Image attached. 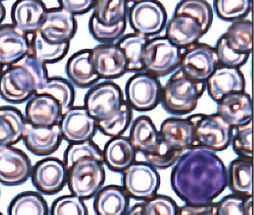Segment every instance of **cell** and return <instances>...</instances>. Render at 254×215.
Returning <instances> with one entry per match:
<instances>
[{"instance_id": "db71d44e", "label": "cell", "mask_w": 254, "mask_h": 215, "mask_svg": "<svg viewBox=\"0 0 254 215\" xmlns=\"http://www.w3.org/2000/svg\"><path fill=\"white\" fill-rule=\"evenodd\" d=\"M0 215H2V214L0 213Z\"/></svg>"}, {"instance_id": "4fadbf2b", "label": "cell", "mask_w": 254, "mask_h": 215, "mask_svg": "<svg viewBox=\"0 0 254 215\" xmlns=\"http://www.w3.org/2000/svg\"><path fill=\"white\" fill-rule=\"evenodd\" d=\"M30 159L20 149L9 146L0 149V182L8 186L21 185L32 173Z\"/></svg>"}, {"instance_id": "484cf974", "label": "cell", "mask_w": 254, "mask_h": 215, "mask_svg": "<svg viewBox=\"0 0 254 215\" xmlns=\"http://www.w3.org/2000/svg\"><path fill=\"white\" fill-rule=\"evenodd\" d=\"M104 163L110 170L123 173L136 161V150L127 137H112L104 149Z\"/></svg>"}, {"instance_id": "d590c367", "label": "cell", "mask_w": 254, "mask_h": 215, "mask_svg": "<svg viewBox=\"0 0 254 215\" xmlns=\"http://www.w3.org/2000/svg\"><path fill=\"white\" fill-rule=\"evenodd\" d=\"M127 10V1L125 0H98L92 16L103 25H114L126 19Z\"/></svg>"}, {"instance_id": "ba28073f", "label": "cell", "mask_w": 254, "mask_h": 215, "mask_svg": "<svg viewBox=\"0 0 254 215\" xmlns=\"http://www.w3.org/2000/svg\"><path fill=\"white\" fill-rule=\"evenodd\" d=\"M123 101V93L119 85L114 82H103L92 88L86 94L84 107L98 122L115 114Z\"/></svg>"}, {"instance_id": "52a82bcc", "label": "cell", "mask_w": 254, "mask_h": 215, "mask_svg": "<svg viewBox=\"0 0 254 215\" xmlns=\"http://www.w3.org/2000/svg\"><path fill=\"white\" fill-rule=\"evenodd\" d=\"M123 173V188L129 197L145 202L157 195L160 176L148 162L135 161Z\"/></svg>"}, {"instance_id": "b9f144b4", "label": "cell", "mask_w": 254, "mask_h": 215, "mask_svg": "<svg viewBox=\"0 0 254 215\" xmlns=\"http://www.w3.org/2000/svg\"><path fill=\"white\" fill-rule=\"evenodd\" d=\"M126 19L114 25L100 23L96 18L91 16L89 22V29L95 40L103 43H110L120 38L126 29Z\"/></svg>"}, {"instance_id": "7a4b0ae2", "label": "cell", "mask_w": 254, "mask_h": 215, "mask_svg": "<svg viewBox=\"0 0 254 215\" xmlns=\"http://www.w3.org/2000/svg\"><path fill=\"white\" fill-rule=\"evenodd\" d=\"M47 64L28 54L0 75V97L8 103L29 101L49 79Z\"/></svg>"}, {"instance_id": "4dcf8cb0", "label": "cell", "mask_w": 254, "mask_h": 215, "mask_svg": "<svg viewBox=\"0 0 254 215\" xmlns=\"http://www.w3.org/2000/svg\"><path fill=\"white\" fill-rule=\"evenodd\" d=\"M69 49V43H52L47 41L39 31L30 37V55L44 64H53L62 61Z\"/></svg>"}, {"instance_id": "5bb4252c", "label": "cell", "mask_w": 254, "mask_h": 215, "mask_svg": "<svg viewBox=\"0 0 254 215\" xmlns=\"http://www.w3.org/2000/svg\"><path fill=\"white\" fill-rule=\"evenodd\" d=\"M39 31L50 43H69L77 31L76 19L61 7L47 10Z\"/></svg>"}, {"instance_id": "7402d4cb", "label": "cell", "mask_w": 254, "mask_h": 215, "mask_svg": "<svg viewBox=\"0 0 254 215\" xmlns=\"http://www.w3.org/2000/svg\"><path fill=\"white\" fill-rule=\"evenodd\" d=\"M47 11L43 1L37 0L16 1L11 11L13 24L28 35H32L39 31Z\"/></svg>"}, {"instance_id": "ffe728a7", "label": "cell", "mask_w": 254, "mask_h": 215, "mask_svg": "<svg viewBox=\"0 0 254 215\" xmlns=\"http://www.w3.org/2000/svg\"><path fill=\"white\" fill-rule=\"evenodd\" d=\"M26 121L35 126L50 127L60 124L62 113L59 103L47 94H38L28 102Z\"/></svg>"}, {"instance_id": "681fc988", "label": "cell", "mask_w": 254, "mask_h": 215, "mask_svg": "<svg viewBox=\"0 0 254 215\" xmlns=\"http://www.w3.org/2000/svg\"><path fill=\"white\" fill-rule=\"evenodd\" d=\"M218 203H211L203 206H186L178 208V215H218Z\"/></svg>"}, {"instance_id": "4316f807", "label": "cell", "mask_w": 254, "mask_h": 215, "mask_svg": "<svg viewBox=\"0 0 254 215\" xmlns=\"http://www.w3.org/2000/svg\"><path fill=\"white\" fill-rule=\"evenodd\" d=\"M130 197L123 187L109 185L99 190L93 208L96 215H125L128 210Z\"/></svg>"}, {"instance_id": "3957f363", "label": "cell", "mask_w": 254, "mask_h": 215, "mask_svg": "<svg viewBox=\"0 0 254 215\" xmlns=\"http://www.w3.org/2000/svg\"><path fill=\"white\" fill-rule=\"evenodd\" d=\"M205 89L206 82L193 80L179 70L162 89L160 102L171 114H187L196 108Z\"/></svg>"}, {"instance_id": "e0dca14e", "label": "cell", "mask_w": 254, "mask_h": 215, "mask_svg": "<svg viewBox=\"0 0 254 215\" xmlns=\"http://www.w3.org/2000/svg\"><path fill=\"white\" fill-rule=\"evenodd\" d=\"M60 124L53 126H35L26 122L23 140L27 149L38 156L52 155L62 143Z\"/></svg>"}, {"instance_id": "60d3db41", "label": "cell", "mask_w": 254, "mask_h": 215, "mask_svg": "<svg viewBox=\"0 0 254 215\" xmlns=\"http://www.w3.org/2000/svg\"><path fill=\"white\" fill-rule=\"evenodd\" d=\"M218 215H253L252 197L231 194L218 203Z\"/></svg>"}, {"instance_id": "8fae6325", "label": "cell", "mask_w": 254, "mask_h": 215, "mask_svg": "<svg viewBox=\"0 0 254 215\" xmlns=\"http://www.w3.org/2000/svg\"><path fill=\"white\" fill-rule=\"evenodd\" d=\"M161 94L160 81L148 73L134 75L126 85L127 103L139 111L155 108L161 100Z\"/></svg>"}, {"instance_id": "f5cc1de1", "label": "cell", "mask_w": 254, "mask_h": 215, "mask_svg": "<svg viewBox=\"0 0 254 215\" xmlns=\"http://www.w3.org/2000/svg\"><path fill=\"white\" fill-rule=\"evenodd\" d=\"M2 71H3V66L0 65V75H1Z\"/></svg>"}, {"instance_id": "f35d334b", "label": "cell", "mask_w": 254, "mask_h": 215, "mask_svg": "<svg viewBox=\"0 0 254 215\" xmlns=\"http://www.w3.org/2000/svg\"><path fill=\"white\" fill-rule=\"evenodd\" d=\"M132 112L127 102L123 101L120 110L109 119L96 122L97 128L105 135L111 137L122 136L131 121Z\"/></svg>"}, {"instance_id": "ab89813d", "label": "cell", "mask_w": 254, "mask_h": 215, "mask_svg": "<svg viewBox=\"0 0 254 215\" xmlns=\"http://www.w3.org/2000/svg\"><path fill=\"white\" fill-rule=\"evenodd\" d=\"M214 7L217 15L226 21L240 20L251 11L252 1L250 0H216Z\"/></svg>"}, {"instance_id": "7dc6e473", "label": "cell", "mask_w": 254, "mask_h": 215, "mask_svg": "<svg viewBox=\"0 0 254 215\" xmlns=\"http://www.w3.org/2000/svg\"><path fill=\"white\" fill-rule=\"evenodd\" d=\"M178 208L173 199L165 195H156L143 203L144 215H178Z\"/></svg>"}, {"instance_id": "e575fe53", "label": "cell", "mask_w": 254, "mask_h": 215, "mask_svg": "<svg viewBox=\"0 0 254 215\" xmlns=\"http://www.w3.org/2000/svg\"><path fill=\"white\" fill-rule=\"evenodd\" d=\"M252 31L251 19H240L233 22L224 36L234 50L250 55L252 50Z\"/></svg>"}, {"instance_id": "d6986e66", "label": "cell", "mask_w": 254, "mask_h": 215, "mask_svg": "<svg viewBox=\"0 0 254 215\" xmlns=\"http://www.w3.org/2000/svg\"><path fill=\"white\" fill-rule=\"evenodd\" d=\"M206 87L211 98L219 102L230 94L245 92V79L239 68L219 66L206 80Z\"/></svg>"}, {"instance_id": "9a60e30c", "label": "cell", "mask_w": 254, "mask_h": 215, "mask_svg": "<svg viewBox=\"0 0 254 215\" xmlns=\"http://www.w3.org/2000/svg\"><path fill=\"white\" fill-rule=\"evenodd\" d=\"M90 50L93 67L100 79H117L127 71L126 57L117 44L102 43Z\"/></svg>"}, {"instance_id": "277c9868", "label": "cell", "mask_w": 254, "mask_h": 215, "mask_svg": "<svg viewBox=\"0 0 254 215\" xmlns=\"http://www.w3.org/2000/svg\"><path fill=\"white\" fill-rule=\"evenodd\" d=\"M194 125V146L212 151L227 149L232 141L233 128L218 113L190 116Z\"/></svg>"}, {"instance_id": "8d00e7d4", "label": "cell", "mask_w": 254, "mask_h": 215, "mask_svg": "<svg viewBox=\"0 0 254 215\" xmlns=\"http://www.w3.org/2000/svg\"><path fill=\"white\" fill-rule=\"evenodd\" d=\"M188 15L200 24L203 34L207 32L213 20V12L210 4L202 0L181 1L177 6L175 16Z\"/></svg>"}, {"instance_id": "cb8c5ba5", "label": "cell", "mask_w": 254, "mask_h": 215, "mask_svg": "<svg viewBox=\"0 0 254 215\" xmlns=\"http://www.w3.org/2000/svg\"><path fill=\"white\" fill-rule=\"evenodd\" d=\"M69 82L77 88H87L100 79L91 61V50L84 49L74 53L66 64Z\"/></svg>"}, {"instance_id": "74e56055", "label": "cell", "mask_w": 254, "mask_h": 215, "mask_svg": "<svg viewBox=\"0 0 254 215\" xmlns=\"http://www.w3.org/2000/svg\"><path fill=\"white\" fill-rule=\"evenodd\" d=\"M87 158L104 163L103 151L91 140L70 143L65 150L64 163L68 171L77 161Z\"/></svg>"}, {"instance_id": "d4e9b609", "label": "cell", "mask_w": 254, "mask_h": 215, "mask_svg": "<svg viewBox=\"0 0 254 215\" xmlns=\"http://www.w3.org/2000/svg\"><path fill=\"white\" fill-rule=\"evenodd\" d=\"M203 35L200 24L188 15L174 16L166 28V38L181 49L194 44Z\"/></svg>"}, {"instance_id": "f6af8a7d", "label": "cell", "mask_w": 254, "mask_h": 215, "mask_svg": "<svg viewBox=\"0 0 254 215\" xmlns=\"http://www.w3.org/2000/svg\"><path fill=\"white\" fill-rule=\"evenodd\" d=\"M219 66L239 68L249 58L248 54L240 53L230 47L224 35L220 37L215 48Z\"/></svg>"}, {"instance_id": "1f68e13d", "label": "cell", "mask_w": 254, "mask_h": 215, "mask_svg": "<svg viewBox=\"0 0 254 215\" xmlns=\"http://www.w3.org/2000/svg\"><path fill=\"white\" fill-rule=\"evenodd\" d=\"M148 40L147 36L135 32L127 34L118 42L117 45L123 51L127 61V70H144L142 55Z\"/></svg>"}, {"instance_id": "5b68a950", "label": "cell", "mask_w": 254, "mask_h": 215, "mask_svg": "<svg viewBox=\"0 0 254 215\" xmlns=\"http://www.w3.org/2000/svg\"><path fill=\"white\" fill-rule=\"evenodd\" d=\"M103 163L87 158L77 161L67 171L68 187L73 195L81 200L94 197L105 183Z\"/></svg>"}, {"instance_id": "2e32d148", "label": "cell", "mask_w": 254, "mask_h": 215, "mask_svg": "<svg viewBox=\"0 0 254 215\" xmlns=\"http://www.w3.org/2000/svg\"><path fill=\"white\" fill-rule=\"evenodd\" d=\"M60 126L62 137L71 143L91 140L97 128L85 108L74 106L62 116Z\"/></svg>"}, {"instance_id": "ee69618b", "label": "cell", "mask_w": 254, "mask_h": 215, "mask_svg": "<svg viewBox=\"0 0 254 215\" xmlns=\"http://www.w3.org/2000/svg\"><path fill=\"white\" fill-rule=\"evenodd\" d=\"M232 144L239 157L252 159V119L246 123L234 127Z\"/></svg>"}, {"instance_id": "83f0119b", "label": "cell", "mask_w": 254, "mask_h": 215, "mask_svg": "<svg viewBox=\"0 0 254 215\" xmlns=\"http://www.w3.org/2000/svg\"><path fill=\"white\" fill-rule=\"evenodd\" d=\"M128 139L135 149L143 155L153 153L160 140L158 130L151 118L145 115L135 119Z\"/></svg>"}, {"instance_id": "f546056e", "label": "cell", "mask_w": 254, "mask_h": 215, "mask_svg": "<svg viewBox=\"0 0 254 215\" xmlns=\"http://www.w3.org/2000/svg\"><path fill=\"white\" fill-rule=\"evenodd\" d=\"M252 159L238 157L227 170V186L233 194L252 197Z\"/></svg>"}, {"instance_id": "9c48e42d", "label": "cell", "mask_w": 254, "mask_h": 215, "mask_svg": "<svg viewBox=\"0 0 254 215\" xmlns=\"http://www.w3.org/2000/svg\"><path fill=\"white\" fill-rule=\"evenodd\" d=\"M181 70L189 78L206 82L219 67L215 48L206 43H196L186 48L181 58Z\"/></svg>"}, {"instance_id": "d6a6232c", "label": "cell", "mask_w": 254, "mask_h": 215, "mask_svg": "<svg viewBox=\"0 0 254 215\" xmlns=\"http://www.w3.org/2000/svg\"><path fill=\"white\" fill-rule=\"evenodd\" d=\"M38 94H47L53 97L60 105L62 116L71 108L75 101V89L73 85L62 78H49L47 83L38 91Z\"/></svg>"}, {"instance_id": "6da1fadb", "label": "cell", "mask_w": 254, "mask_h": 215, "mask_svg": "<svg viewBox=\"0 0 254 215\" xmlns=\"http://www.w3.org/2000/svg\"><path fill=\"white\" fill-rule=\"evenodd\" d=\"M171 185L186 204H209L227 188V170L215 152L194 146L184 152L175 163Z\"/></svg>"}, {"instance_id": "7bdbcfd3", "label": "cell", "mask_w": 254, "mask_h": 215, "mask_svg": "<svg viewBox=\"0 0 254 215\" xmlns=\"http://www.w3.org/2000/svg\"><path fill=\"white\" fill-rule=\"evenodd\" d=\"M185 152L171 147L160 139L157 149L153 153L144 155L147 162L159 170H165L175 165L178 158Z\"/></svg>"}, {"instance_id": "816d5d0a", "label": "cell", "mask_w": 254, "mask_h": 215, "mask_svg": "<svg viewBox=\"0 0 254 215\" xmlns=\"http://www.w3.org/2000/svg\"><path fill=\"white\" fill-rule=\"evenodd\" d=\"M5 15H6V10H5V6L2 2H0V24L3 22Z\"/></svg>"}, {"instance_id": "7c38bea8", "label": "cell", "mask_w": 254, "mask_h": 215, "mask_svg": "<svg viewBox=\"0 0 254 215\" xmlns=\"http://www.w3.org/2000/svg\"><path fill=\"white\" fill-rule=\"evenodd\" d=\"M31 177L38 191L52 195L59 193L64 186L67 170L64 161L58 158H46L32 167Z\"/></svg>"}, {"instance_id": "836d02e7", "label": "cell", "mask_w": 254, "mask_h": 215, "mask_svg": "<svg viewBox=\"0 0 254 215\" xmlns=\"http://www.w3.org/2000/svg\"><path fill=\"white\" fill-rule=\"evenodd\" d=\"M47 202L35 192L19 194L10 204L8 215H48Z\"/></svg>"}, {"instance_id": "603a6c76", "label": "cell", "mask_w": 254, "mask_h": 215, "mask_svg": "<svg viewBox=\"0 0 254 215\" xmlns=\"http://www.w3.org/2000/svg\"><path fill=\"white\" fill-rule=\"evenodd\" d=\"M218 103L217 113L233 128L252 119V100L247 93L230 94Z\"/></svg>"}, {"instance_id": "c3c4849f", "label": "cell", "mask_w": 254, "mask_h": 215, "mask_svg": "<svg viewBox=\"0 0 254 215\" xmlns=\"http://www.w3.org/2000/svg\"><path fill=\"white\" fill-rule=\"evenodd\" d=\"M95 1L93 0H64L60 1V6L69 13L81 15L93 9Z\"/></svg>"}, {"instance_id": "f907efd6", "label": "cell", "mask_w": 254, "mask_h": 215, "mask_svg": "<svg viewBox=\"0 0 254 215\" xmlns=\"http://www.w3.org/2000/svg\"><path fill=\"white\" fill-rule=\"evenodd\" d=\"M125 215H144L143 203L134 205L133 207L127 210Z\"/></svg>"}, {"instance_id": "8992f818", "label": "cell", "mask_w": 254, "mask_h": 215, "mask_svg": "<svg viewBox=\"0 0 254 215\" xmlns=\"http://www.w3.org/2000/svg\"><path fill=\"white\" fill-rule=\"evenodd\" d=\"M182 50L166 37L148 40L142 55L144 70L153 76H167L181 64Z\"/></svg>"}, {"instance_id": "f1b7e54d", "label": "cell", "mask_w": 254, "mask_h": 215, "mask_svg": "<svg viewBox=\"0 0 254 215\" xmlns=\"http://www.w3.org/2000/svg\"><path fill=\"white\" fill-rule=\"evenodd\" d=\"M26 121L21 112L12 107L0 108V149L23 139Z\"/></svg>"}, {"instance_id": "30bf717a", "label": "cell", "mask_w": 254, "mask_h": 215, "mask_svg": "<svg viewBox=\"0 0 254 215\" xmlns=\"http://www.w3.org/2000/svg\"><path fill=\"white\" fill-rule=\"evenodd\" d=\"M166 19V9L160 1H133L129 9L130 26L135 32L147 37L159 34L164 28Z\"/></svg>"}, {"instance_id": "ac0fdd59", "label": "cell", "mask_w": 254, "mask_h": 215, "mask_svg": "<svg viewBox=\"0 0 254 215\" xmlns=\"http://www.w3.org/2000/svg\"><path fill=\"white\" fill-rule=\"evenodd\" d=\"M30 50V37L14 24L0 25V65L8 66L24 58Z\"/></svg>"}, {"instance_id": "bcb514c9", "label": "cell", "mask_w": 254, "mask_h": 215, "mask_svg": "<svg viewBox=\"0 0 254 215\" xmlns=\"http://www.w3.org/2000/svg\"><path fill=\"white\" fill-rule=\"evenodd\" d=\"M50 215H88L83 200L76 196H64L53 203Z\"/></svg>"}, {"instance_id": "44dd1931", "label": "cell", "mask_w": 254, "mask_h": 215, "mask_svg": "<svg viewBox=\"0 0 254 215\" xmlns=\"http://www.w3.org/2000/svg\"><path fill=\"white\" fill-rule=\"evenodd\" d=\"M159 134L162 140L177 150L186 152L194 146V125L190 116L166 119Z\"/></svg>"}]
</instances>
